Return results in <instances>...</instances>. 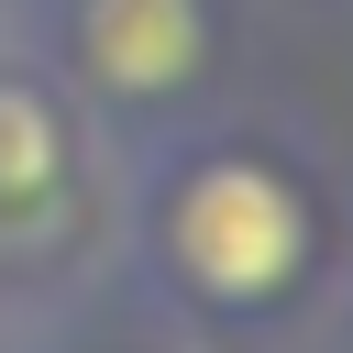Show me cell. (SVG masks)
I'll return each mask as SVG.
<instances>
[{
	"label": "cell",
	"mask_w": 353,
	"mask_h": 353,
	"mask_svg": "<svg viewBox=\"0 0 353 353\" xmlns=\"http://www.w3.org/2000/svg\"><path fill=\"white\" fill-rule=\"evenodd\" d=\"M165 243H176V265H188V287H210V298H232V309H254V298H276L287 276H298V254H309V221H298V199L265 176V165H199L188 188H176V210H165Z\"/></svg>",
	"instance_id": "1"
},
{
	"label": "cell",
	"mask_w": 353,
	"mask_h": 353,
	"mask_svg": "<svg viewBox=\"0 0 353 353\" xmlns=\"http://www.w3.org/2000/svg\"><path fill=\"white\" fill-rule=\"evenodd\" d=\"M77 55L99 88L121 99H154L199 66V0H88L77 11Z\"/></svg>",
	"instance_id": "2"
},
{
	"label": "cell",
	"mask_w": 353,
	"mask_h": 353,
	"mask_svg": "<svg viewBox=\"0 0 353 353\" xmlns=\"http://www.w3.org/2000/svg\"><path fill=\"white\" fill-rule=\"evenodd\" d=\"M66 176V121L44 110V88L0 77V210H33Z\"/></svg>",
	"instance_id": "3"
}]
</instances>
